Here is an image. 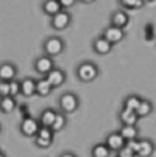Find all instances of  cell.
Listing matches in <instances>:
<instances>
[{
  "label": "cell",
  "mask_w": 156,
  "mask_h": 157,
  "mask_svg": "<svg viewBox=\"0 0 156 157\" xmlns=\"http://www.w3.org/2000/svg\"><path fill=\"white\" fill-rule=\"evenodd\" d=\"M69 124V118H67V114H64V112L58 110V114H56V118H55V123L52 126V129L55 132H62L66 128H67Z\"/></svg>",
  "instance_id": "484cf974"
},
{
  "label": "cell",
  "mask_w": 156,
  "mask_h": 157,
  "mask_svg": "<svg viewBox=\"0 0 156 157\" xmlns=\"http://www.w3.org/2000/svg\"><path fill=\"white\" fill-rule=\"evenodd\" d=\"M33 72L36 73V75H39V76H47L55 67H56V64H55V58H52V56H47V55H39V56H36L34 59H33Z\"/></svg>",
  "instance_id": "277c9868"
},
{
  "label": "cell",
  "mask_w": 156,
  "mask_h": 157,
  "mask_svg": "<svg viewBox=\"0 0 156 157\" xmlns=\"http://www.w3.org/2000/svg\"><path fill=\"white\" fill-rule=\"evenodd\" d=\"M153 110H154L153 101H150V100H147V98H142L139 107L136 109V114H138L139 118H145V117H148V115L153 114Z\"/></svg>",
  "instance_id": "ffe728a7"
},
{
  "label": "cell",
  "mask_w": 156,
  "mask_h": 157,
  "mask_svg": "<svg viewBox=\"0 0 156 157\" xmlns=\"http://www.w3.org/2000/svg\"><path fill=\"white\" fill-rule=\"evenodd\" d=\"M10 90H11V97L20 95V79H13V81H10Z\"/></svg>",
  "instance_id": "4316f807"
},
{
  "label": "cell",
  "mask_w": 156,
  "mask_h": 157,
  "mask_svg": "<svg viewBox=\"0 0 156 157\" xmlns=\"http://www.w3.org/2000/svg\"><path fill=\"white\" fill-rule=\"evenodd\" d=\"M139 120H141V118L138 117L136 110H131V109L122 107L120 112H119V121H120V126H122V124H133V126H136Z\"/></svg>",
  "instance_id": "e0dca14e"
},
{
  "label": "cell",
  "mask_w": 156,
  "mask_h": 157,
  "mask_svg": "<svg viewBox=\"0 0 156 157\" xmlns=\"http://www.w3.org/2000/svg\"><path fill=\"white\" fill-rule=\"evenodd\" d=\"M130 22H131V17H130L128 11H125L122 8L113 11L109 16V25H113V27H119V28L125 30L130 25Z\"/></svg>",
  "instance_id": "30bf717a"
},
{
  "label": "cell",
  "mask_w": 156,
  "mask_h": 157,
  "mask_svg": "<svg viewBox=\"0 0 156 157\" xmlns=\"http://www.w3.org/2000/svg\"><path fill=\"white\" fill-rule=\"evenodd\" d=\"M97 0H80V3H84V5H91V3H95Z\"/></svg>",
  "instance_id": "1f68e13d"
},
{
  "label": "cell",
  "mask_w": 156,
  "mask_h": 157,
  "mask_svg": "<svg viewBox=\"0 0 156 157\" xmlns=\"http://www.w3.org/2000/svg\"><path fill=\"white\" fill-rule=\"evenodd\" d=\"M59 3H61V6H62V10H70V8H74L77 3H80V0H59Z\"/></svg>",
  "instance_id": "f546056e"
},
{
  "label": "cell",
  "mask_w": 156,
  "mask_h": 157,
  "mask_svg": "<svg viewBox=\"0 0 156 157\" xmlns=\"http://www.w3.org/2000/svg\"><path fill=\"white\" fill-rule=\"evenodd\" d=\"M0 157H8V155H6V152H5V151H2V152H0Z\"/></svg>",
  "instance_id": "d6a6232c"
},
{
  "label": "cell",
  "mask_w": 156,
  "mask_h": 157,
  "mask_svg": "<svg viewBox=\"0 0 156 157\" xmlns=\"http://www.w3.org/2000/svg\"><path fill=\"white\" fill-rule=\"evenodd\" d=\"M47 79L50 81V84L55 89H58L62 84H66V81H67V73H66V70L61 69V67H55V69L47 75Z\"/></svg>",
  "instance_id": "5bb4252c"
},
{
  "label": "cell",
  "mask_w": 156,
  "mask_h": 157,
  "mask_svg": "<svg viewBox=\"0 0 156 157\" xmlns=\"http://www.w3.org/2000/svg\"><path fill=\"white\" fill-rule=\"evenodd\" d=\"M156 151V145L151 139H139L138 157H151Z\"/></svg>",
  "instance_id": "d6986e66"
},
{
  "label": "cell",
  "mask_w": 156,
  "mask_h": 157,
  "mask_svg": "<svg viewBox=\"0 0 156 157\" xmlns=\"http://www.w3.org/2000/svg\"><path fill=\"white\" fill-rule=\"evenodd\" d=\"M102 70H100V67L97 62L94 61H81L77 64L75 67V76L80 82H94L98 76H100Z\"/></svg>",
  "instance_id": "6da1fadb"
},
{
  "label": "cell",
  "mask_w": 156,
  "mask_h": 157,
  "mask_svg": "<svg viewBox=\"0 0 156 157\" xmlns=\"http://www.w3.org/2000/svg\"><path fill=\"white\" fill-rule=\"evenodd\" d=\"M102 34L111 42L114 44V45H117V44H120L125 37H126V31L123 28H119V27H113V25H108L103 28Z\"/></svg>",
  "instance_id": "8fae6325"
},
{
  "label": "cell",
  "mask_w": 156,
  "mask_h": 157,
  "mask_svg": "<svg viewBox=\"0 0 156 157\" xmlns=\"http://www.w3.org/2000/svg\"><path fill=\"white\" fill-rule=\"evenodd\" d=\"M19 69L17 65L11 61H5L0 64V81H13L17 79Z\"/></svg>",
  "instance_id": "7c38bea8"
},
{
  "label": "cell",
  "mask_w": 156,
  "mask_h": 157,
  "mask_svg": "<svg viewBox=\"0 0 156 157\" xmlns=\"http://www.w3.org/2000/svg\"><path fill=\"white\" fill-rule=\"evenodd\" d=\"M41 11L49 17H53L55 14L62 11V6L59 3V0H42L41 2Z\"/></svg>",
  "instance_id": "ac0fdd59"
},
{
  "label": "cell",
  "mask_w": 156,
  "mask_h": 157,
  "mask_svg": "<svg viewBox=\"0 0 156 157\" xmlns=\"http://www.w3.org/2000/svg\"><path fill=\"white\" fill-rule=\"evenodd\" d=\"M55 131L52 128H46V126H41L38 136L33 139V143L34 146L41 148V149H47L53 145V140H55Z\"/></svg>",
  "instance_id": "8992f818"
},
{
  "label": "cell",
  "mask_w": 156,
  "mask_h": 157,
  "mask_svg": "<svg viewBox=\"0 0 156 157\" xmlns=\"http://www.w3.org/2000/svg\"><path fill=\"white\" fill-rule=\"evenodd\" d=\"M151 2H154V0H145V3H151Z\"/></svg>",
  "instance_id": "836d02e7"
},
{
  "label": "cell",
  "mask_w": 156,
  "mask_h": 157,
  "mask_svg": "<svg viewBox=\"0 0 156 157\" xmlns=\"http://www.w3.org/2000/svg\"><path fill=\"white\" fill-rule=\"evenodd\" d=\"M111 155H113V151L108 148L105 142L95 143L91 148V157H111Z\"/></svg>",
  "instance_id": "cb8c5ba5"
},
{
  "label": "cell",
  "mask_w": 156,
  "mask_h": 157,
  "mask_svg": "<svg viewBox=\"0 0 156 157\" xmlns=\"http://www.w3.org/2000/svg\"><path fill=\"white\" fill-rule=\"evenodd\" d=\"M55 90V87L50 84V81L47 79V76H41L36 81V95L41 98H46L49 97L52 92Z\"/></svg>",
  "instance_id": "2e32d148"
},
{
  "label": "cell",
  "mask_w": 156,
  "mask_h": 157,
  "mask_svg": "<svg viewBox=\"0 0 156 157\" xmlns=\"http://www.w3.org/2000/svg\"><path fill=\"white\" fill-rule=\"evenodd\" d=\"M56 114H58V110L53 109V107H46V109H42V110H41V114L38 115V120H39L41 126L52 128L53 123H55Z\"/></svg>",
  "instance_id": "9a60e30c"
},
{
  "label": "cell",
  "mask_w": 156,
  "mask_h": 157,
  "mask_svg": "<svg viewBox=\"0 0 156 157\" xmlns=\"http://www.w3.org/2000/svg\"><path fill=\"white\" fill-rule=\"evenodd\" d=\"M8 95H11L10 81H0V97H8Z\"/></svg>",
  "instance_id": "f1b7e54d"
},
{
  "label": "cell",
  "mask_w": 156,
  "mask_h": 157,
  "mask_svg": "<svg viewBox=\"0 0 156 157\" xmlns=\"http://www.w3.org/2000/svg\"><path fill=\"white\" fill-rule=\"evenodd\" d=\"M142 101V97H139L138 94H128L123 101H122V107H126V109H131V110H136L139 107Z\"/></svg>",
  "instance_id": "d4e9b609"
},
{
  "label": "cell",
  "mask_w": 156,
  "mask_h": 157,
  "mask_svg": "<svg viewBox=\"0 0 156 157\" xmlns=\"http://www.w3.org/2000/svg\"><path fill=\"white\" fill-rule=\"evenodd\" d=\"M56 103H58V109L61 112H64V114H67V115H72V114H75V112L80 109L81 100H80V97L75 92L66 90V92H62L58 97Z\"/></svg>",
  "instance_id": "7a4b0ae2"
},
{
  "label": "cell",
  "mask_w": 156,
  "mask_h": 157,
  "mask_svg": "<svg viewBox=\"0 0 156 157\" xmlns=\"http://www.w3.org/2000/svg\"><path fill=\"white\" fill-rule=\"evenodd\" d=\"M72 25V14L67 10H62L53 17H50V27L55 31H64Z\"/></svg>",
  "instance_id": "52a82bcc"
},
{
  "label": "cell",
  "mask_w": 156,
  "mask_h": 157,
  "mask_svg": "<svg viewBox=\"0 0 156 157\" xmlns=\"http://www.w3.org/2000/svg\"><path fill=\"white\" fill-rule=\"evenodd\" d=\"M119 131H120V134L123 136V139L126 142L139 139V128H138V124L136 126H133V124H122Z\"/></svg>",
  "instance_id": "44dd1931"
},
{
  "label": "cell",
  "mask_w": 156,
  "mask_h": 157,
  "mask_svg": "<svg viewBox=\"0 0 156 157\" xmlns=\"http://www.w3.org/2000/svg\"><path fill=\"white\" fill-rule=\"evenodd\" d=\"M58 157H78V154L74 151H62L58 154Z\"/></svg>",
  "instance_id": "4dcf8cb0"
},
{
  "label": "cell",
  "mask_w": 156,
  "mask_h": 157,
  "mask_svg": "<svg viewBox=\"0 0 156 157\" xmlns=\"http://www.w3.org/2000/svg\"><path fill=\"white\" fill-rule=\"evenodd\" d=\"M103 142L108 145V148L113 151V152H119L126 145V140L123 139L120 131H111V132H108Z\"/></svg>",
  "instance_id": "ba28073f"
},
{
  "label": "cell",
  "mask_w": 156,
  "mask_h": 157,
  "mask_svg": "<svg viewBox=\"0 0 156 157\" xmlns=\"http://www.w3.org/2000/svg\"><path fill=\"white\" fill-rule=\"evenodd\" d=\"M17 107V100L16 97H0V110L3 112V114H11V112Z\"/></svg>",
  "instance_id": "603a6c76"
},
{
  "label": "cell",
  "mask_w": 156,
  "mask_h": 157,
  "mask_svg": "<svg viewBox=\"0 0 156 157\" xmlns=\"http://www.w3.org/2000/svg\"><path fill=\"white\" fill-rule=\"evenodd\" d=\"M117 3L125 11H138L145 6V0H117Z\"/></svg>",
  "instance_id": "7402d4cb"
},
{
  "label": "cell",
  "mask_w": 156,
  "mask_h": 157,
  "mask_svg": "<svg viewBox=\"0 0 156 157\" xmlns=\"http://www.w3.org/2000/svg\"><path fill=\"white\" fill-rule=\"evenodd\" d=\"M41 129V123L38 118L31 117V115H25L22 117L20 123H19V132L27 139H34L38 136V132Z\"/></svg>",
  "instance_id": "5b68a950"
},
{
  "label": "cell",
  "mask_w": 156,
  "mask_h": 157,
  "mask_svg": "<svg viewBox=\"0 0 156 157\" xmlns=\"http://www.w3.org/2000/svg\"><path fill=\"white\" fill-rule=\"evenodd\" d=\"M64 52H66V40L61 36L52 34V36H47L44 39V42H42V53L44 55L56 58V56H61Z\"/></svg>",
  "instance_id": "3957f363"
},
{
  "label": "cell",
  "mask_w": 156,
  "mask_h": 157,
  "mask_svg": "<svg viewBox=\"0 0 156 157\" xmlns=\"http://www.w3.org/2000/svg\"><path fill=\"white\" fill-rule=\"evenodd\" d=\"M36 78L25 76L20 79V95L25 98H31L36 95Z\"/></svg>",
  "instance_id": "4fadbf2b"
},
{
  "label": "cell",
  "mask_w": 156,
  "mask_h": 157,
  "mask_svg": "<svg viewBox=\"0 0 156 157\" xmlns=\"http://www.w3.org/2000/svg\"><path fill=\"white\" fill-rule=\"evenodd\" d=\"M116 157H138V155H136V152H134V151L130 149V148L125 145L119 152H116Z\"/></svg>",
  "instance_id": "83f0119b"
},
{
  "label": "cell",
  "mask_w": 156,
  "mask_h": 157,
  "mask_svg": "<svg viewBox=\"0 0 156 157\" xmlns=\"http://www.w3.org/2000/svg\"><path fill=\"white\" fill-rule=\"evenodd\" d=\"M113 48H114V44H111L102 33H100L97 37H94V40H92V50H94V53H97L98 56H106V55H109L111 52H113Z\"/></svg>",
  "instance_id": "9c48e42d"
}]
</instances>
